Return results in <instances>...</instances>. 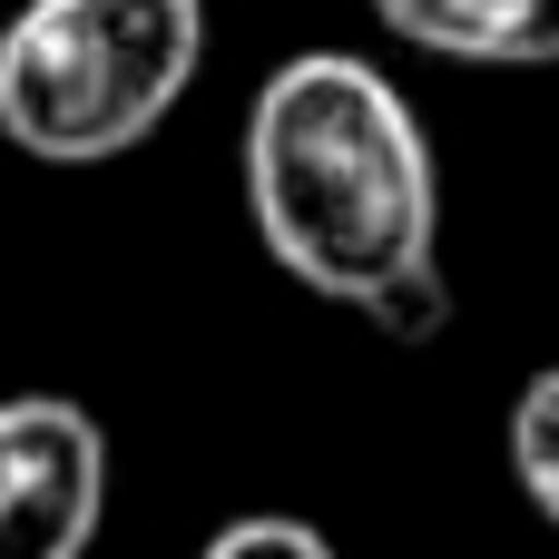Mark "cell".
<instances>
[{
    "label": "cell",
    "mask_w": 559,
    "mask_h": 559,
    "mask_svg": "<svg viewBox=\"0 0 559 559\" xmlns=\"http://www.w3.org/2000/svg\"><path fill=\"white\" fill-rule=\"evenodd\" d=\"M108 521V432L69 393L0 403V559H88Z\"/></svg>",
    "instance_id": "3"
},
{
    "label": "cell",
    "mask_w": 559,
    "mask_h": 559,
    "mask_svg": "<svg viewBox=\"0 0 559 559\" xmlns=\"http://www.w3.org/2000/svg\"><path fill=\"white\" fill-rule=\"evenodd\" d=\"M197 559H334V540L314 521H295V511H246V521H226Z\"/></svg>",
    "instance_id": "7"
},
{
    "label": "cell",
    "mask_w": 559,
    "mask_h": 559,
    "mask_svg": "<svg viewBox=\"0 0 559 559\" xmlns=\"http://www.w3.org/2000/svg\"><path fill=\"white\" fill-rule=\"evenodd\" d=\"M403 49L462 69H559V0H364Z\"/></svg>",
    "instance_id": "4"
},
{
    "label": "cell",
    "mask_w": 559,
    "mask_h": 559,
    "mask_svg": "<svg viewBox=\"0 0 559 559\" xmlns=\"http://www.w3.org/2000/svg\"><path fill=\"white\" fill-rule=\"evenodd\" d=\"M354 314H364L383 344H432V334H452V275H442V246L413 255V265H393L383 285H364Z\"/></svg>",
    "instance_id": "5"
},
{
    "label": "cell",
    "mask_w": 559,
    "mask_h": 559,
    "mask_svg": "<svg viewBox=\"0 0 559 559\" xmlns=\"http://www.w3.org/2000/svg\"><path fill=\"white\" fill-rule=\"evenodd\" d=\"M236 167L265 255L324 305H354L364 285L442 246L432 138L413 98L354 49H305L265 69Z\"/></svg>",
    "instance_id": "1"
},
{
    "label": "cell",
    "mask_w": 559,
    "mask_h": 559,
    "mask_svg": "<svg viewBox=\"0 0 559 559\" xmlns=\"http://www.w3.org/2000/svg\"><path fill=\"white\" fill-rule=\"evenodd\" d=\"M206 69V0H20L0 29V138L39 167H108Z\"/></svg>",
    "instance_id": "2"
},
{
    "label": "cell",
    "mask_w": 559,
    "mask_h": 559,
    "mask_svg": "<svg viewBox=\"0 0 559 559\" xmlns=\"http://www.w3.org/2000/svg\"><path fill=\"white\" fill-rule=\"evenodd\" d=\"M511 481L531 491V511L559 531V364L521 383L511 403Z\"/></svg>",
    "instance_id": "6"
}]
</instances>
